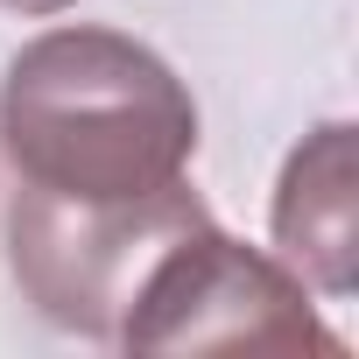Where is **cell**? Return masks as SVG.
I'll return each mask as SVG.
<instances>
[{"instance_id": "cell-5", "label": "cell", "mask_w": 359, "mask_h": 359, "mask_svg": "<svg viewBox=\"0 0 359 359\" xmlns=\"http://www.w3.org/2000/svg\"><path fill=\"white\" fill-rule=\"evenodd\" d=\"M0 8H22V15H57V8H71V0H0Z\"/></svg>"}, {"instance_id": "cell-1", "label": "cell", "mask_w": 359, "mask_h": 359, "mask_svg": "<svg viewBox=\"0 0 359 359\" xmlns=\"http://www.w3.org/2000/svg\"><path fill=\"white\" fill-rule=\"evenodd\" d=\"M0 141L22 191L120 205L191 169L198 106L184 78L134 36L50 29L0 78Z\"/></svg>"}, {"instance_id": "cell-3", "label": "cell", "mask_w": 359, "mask_h": 359, "mask_svg": "<svg viewBox=\"0 0 359 359\" xmlns=\"http://www.w3.org/2000/svg\"><path fill=\"white\" fill-rule=\"evenodd\" d=\"M205 219L212 212L184 176L148 198H120V205H64V198L22 191L8 219V261L50 324L113 338L155 254Z\"/></svg>"}, {"instance_id": "cell-4", "label": "cell", "mask_w": 359, "mask_h": 359, "mask_svg": "<svg viewBox=\"0 0 359 359\" xmlns=\"http://www.w3.org/2000/svg\"><path fill=\"white\" fill-rule=\"evenodd\" d=\"M352 212H359V198H352V127L331 120L289 155L282 191H275V247L324 296H352V247H359Z\"/></svg>"}, {"instance_id": "cell-2", "label": "cell", "mask_w": 359, "mask_h": 359, "mask_svg": "<svg viewBox=\"0 0 359 359\" xmlns=\"http://www.w3.org/2000/svg\"><path fill=\"white\" fill-rule=\"evenodd\" d=\"M113 338L134 352H338L303 282L212 219L155 254Z\"/></svg>"}]
</instances>
